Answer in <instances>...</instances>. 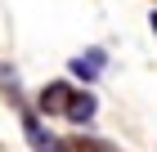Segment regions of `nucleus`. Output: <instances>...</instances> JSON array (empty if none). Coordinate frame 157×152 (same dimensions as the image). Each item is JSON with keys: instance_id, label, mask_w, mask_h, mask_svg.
Instances as JSON below:
<instances>
[{"instance_id": "obj_5", "label": "nucleus", "mask_w": 157, "mask_h": 152, "mask_svg": "<svg viewBox=\"0 0 157 152\" xmlns=\"http://www.w3.org/2000/svg\"><path fill=\"white\" fill-rule=\"evenodd\" d=\"M0 98H5L13 112L32 107V103H27V94H23V81H18V67H13V63H0Z\"/></svg>"}, {"instance_id": "obj_7", "label": "nucleus", "mask_w": 157, "mask_h": 152, "mask_svg": "<svg viewBox=\"0 0 157 152\" xmlns=\"http://www.w3.org/2000/svg\"><path fill=\"white\" fill-rule=\"evenodd\" d=\"M148 27H153V32H157V9H153V13H148Z\"/></svg>"}, {"instance_id": "obj_6", "label": "nucleus", "mask_w": 157, "mask_h": 152, "mask_svg": "<svg viewBox=\"0 0 157 152\" xmlns=\"http://www.w3.org/2000/svg\"><path fill=\"white\" fill-rule=\"evenodd\" d=\"M67 152H121L112 139H99V134H72L67 139Z\"/></svg>"}, {"instance_id": "obj_3", "label": "nucleus", "mask_w": 157, "mask_h": 152, "mask_svg": "<svg viewBox=\"0 0 157 152\" xmlns=\"http://www.w3.org/2000/svg\"><path fill=\"white\" fill-rule=\"evenodd\" d=\"M99 117V98L90 90H72V98H67V107H63V121L72 130H90V121Z\"/></svg>"}, {"instance_id": "obj_4", "label": "nucleus", "mask_w": 157, "mask_h": 152, "mask_svg": "<svg viewBox=\"0 0 157 152\" xmlns=\"http://www.w3.org/2000/svg\"><path fill=\"white\" fill-rule=\"evenodd\" d=\"M67 98H72V85L67 81H49V85H40V94H36V112L40 117H63Z\"/></svg>"}, {"instance_id": "obj_1", "label": "nucleus", "mask_w": 157, "mask_h": 152, "mask_svg": "<svg viewBox=\"0 0 157 152\" xmlns=\"http://www.w3.org/2000/svg\"><path fill=\"white\" fill-rule=\"evenodd\" d=\"M18 117H23V139H27L32 152H67V139L49 130V121L40 117L36 107H23Z\"/></svg>"}, {"instance_id": "obj_2", "label": "nucleus", "mask_w": 157, "mask_h": 152, "mask_svg": "<svg viewBox=\"0 0 157 152\" xmlns=\"http://www.w3.org/2000/svg\"><path fill=\"white\" fill-rule=\"evenodd\" d=\"M103 67H108V49L103 45H90V49H81V54L67 58V76L81 81V85H94L99 76H103Z\"/></svg>"}]
</instances>
